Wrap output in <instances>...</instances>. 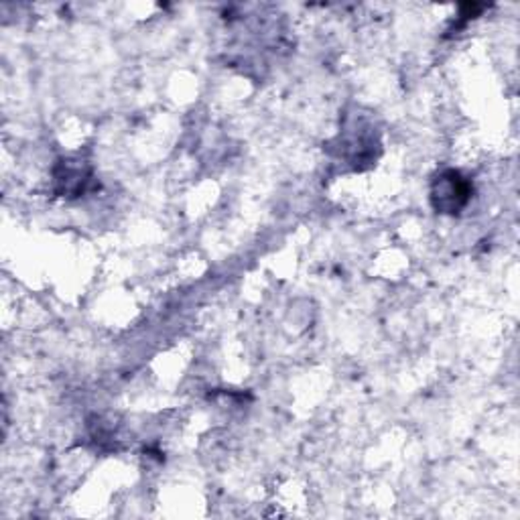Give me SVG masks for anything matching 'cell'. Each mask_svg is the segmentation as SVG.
<instances>
[{
    "label": "cell",
    "mask_w": 520,
    "mask_h": 520,
    "mask_svg": "<svg viewBox=\"0 0 520 520\" xmlns=\"http://www.w3.org/2000/svg\"><path fill=\"white\" fill-rule=\"evenodd\" d=\"M468 196H470L468 183L460 177V173H454V171L447 173V175H443L439 179V187L435 190V199H439L437 207H441V210H449V212H455L457 207L466 204Z\"/></svg>",
    "instance_id": "obj_1"
}]
</instances>
